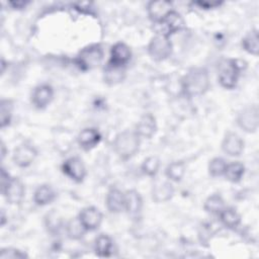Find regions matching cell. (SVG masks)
Returning a JSON list of instances; mask_svg holds the SVG:
<instances>
[{
	"mask_svg": "<svg viewBox=\"0 0 259 259\" xmlns=\"http://www.w3.org/2000/svg\"><path fill=\"white\" fill-rule=\"evenodd\" d=\"M209 86L208 72L204 68L190 69L181 80L182 93L188 98L203 95Z\"/></svg>",
	"mask_w": 259,
	"mask_h": 259,
	"instance_id": "obj_1",
	"label": "cell"
},
{
	"mask_svg": "<svg viewBox=\"0 0 259 259\" xmlns=\"http://www.w3.org/2000/svg\"><path fill=\"white\" fill-rule=\"evenodd\" d=\"M246 63L237 59H223L218 66V79L222 87L233 89L238 83L240 73L246 68Z\"/></svg>",
	"mask_w": 259,
	"mask_h": 259,
	"instance_id": "obj_2",
	"label": "cell"
},
{
	"mask_svg": "<svg viewBox=\"0 0 259 259\" xmlns=\"http://www.w3.org/2000/svg\"><path fill=\"white\" fill-rule=\"evenodd\" d=\"M113 149L121 160H128L140 149V136L136 131H123L115 137Z\"/></svg>",
	"mask_w": 259,
	"mask_h": 259,
	"instance_id": "obj_3",
	"label": "cell"
},
{
	"mask_svg": "<svg viewBox=\"0 0 259 259\" xmlns=\"http://www.w3.org/2000/svg\"><path fill=\"white\" fill-rule=\"evenodd\" d=\"M104 52L99 44L89 45L83 48L76 56L74 62L82 71H89L96 68L103 60Z\"/></svg>",
	"mask_w": 259,
	"mask_h": 259,
	"instance_id": "obj_4",
	"label": "cell"
},
{
	"mask_svg": "<svg viewBox=\"0 0 259 259\" xmlns=\"http://www.w3.org/2000/svg\"><path fill=\"white\" fill-rule=\"evenodd\" d=\"M172 42L170 38L163 34H156L153 36L148 45L149 56L157 62L168 59L172 54Z\"/></svg>",
	"mask_w": 259,
	"mask_h": 259,
	"instance_id": "obj_5",
	"label": "cell"
},
{
	"mask_svg": "<svg viewBox=\"0 0 259 259\" xmlns=\"http://www.w3.org/2000/svg\"><path fill=\"white\" fill-rule=\"evenodd\" d=\"M238 126L246 133H255L259 126V110L258 106L248 105L244 107L237 115Z\"/></svg>",
	"mask_w": 259,
	"mask_h": 259,
	"instance_id": "obj_6",
	"label": "cell"
},
{
	"mask_svg": "<svg viewBox=\"0 0 259 259\" xmlns=\"http://www.w3.org/2000/svg\"><path fill=\"white\" fill-rule=\"evenodd\" d=\"M155 24L158 25L157 34H163L168 37L171 34L182 30L185 25L182 16L175 10H172L161 21L156 22Z\"/></svg>",
	"mask_w": 259,
	"mask_h": 259,
	"instance_id": "obj_7",
	"label": "cell"
},
{
	"mask_svg": "<svg viewBox=\"0 0 259 259\" xmlns=\"http://www.w3.org/2000/svg\"><path fill=\"white\" fill-rule=\"evenodd\" d=\"M63 172L72 180L80 183L86 177L87 171L83 161L79 157H70L62 165Z\"/></svg>",
	"mask_w": 259,
	"mask_h": 259,
	"instance_id": "obj_8",
	"label": "cell"
},
{
	"mask_svg": "<svg viewBox=\"0 0 259 259\" xmlns=\"http://www.w3.org/2000/svg\"><path fill=\"white\" fill-rule=\"evenodd\" d=\"M5 199L10 204H19L25 194V188L22 181L17 177H11L7 185L1 190Z\"/></svg>",
	"mask_w": 259,
	"mask_h": 259,
	"instance_id": "obj_9",
	"label": "cell"
},
{
	"mask_svg": "<svg viewBox=\"0 0 259 259\" xmlns=\"http://www.w3.org/2000/svg\"><path fill=\"white\" fill-rule=\"evenodd\" d=\"M36 156L37 151L33 146H30L28 144H22L14 149L12 160L14 164L18 167L25 168L33 163Z\"/></svg>",
	"mask_w": 259,
	"mask_h": 259,
	"instance_id": "obj_10",
	"label": "cell"
},
{
	"mask_svg": "<svg viewBox=\"0 0 259 259\" xmlns=\"http://www.w3.org/2000/svg\"><path fill=\"white\" fill-rule=\"evenodd\" d=\"M81 224L86 229V231H95L97 230L101 223L103 215L101 211L95 206H86L82 208L78 215Z\"/></svg>",
	"mask_w": 259,
	"mask_h": 259,
	"instance_id": "obj_11",
	"label": "cell"
},
{
	"mask_svg": "<svg viewBox=\"0 0 259 259\" xmlns=\"http://www.w3.org/2000/svg\"><path fill=\"white\" fill-rule=\"evenodd\" d=\"M53 97H54L53 87L49 84H40L32 90L31 102L36 108L44 109L52 102Z\"/></svg>",
	"mask_w": 259,
	"mask_h": 259,
	"instance_id": "obj_12",
	"label": "cell"
},
{
	"mask_svg": "<svg viewBox=\"0 0 259 259\" xmlns=\"http://www.w3.org/2000/svg\"><path fill=\"white\" fill-rule=\"evenodd\" d=\"M173 10V4L167 0L151 1L147 5V11L149 17L154 23L161 21L168 13Z\"/></svg>",
	"mask_w": 259,
	"mask_h": 259,
	"instance_id": "obj_13",
	"label": "cell"
},
{
	"mask_svg": "<svg viewBox=\"0 0 259 259\" xmlns=\"http://www.w3.org/2000/svg\"><path fill=\"white\" fill-rule=\"evenodd\" d=\"M222 150L231 157H238L243 153L244 141L236 133L229 132L222 142Z\"/></svg>",
	"mask_w": 259,
	"mask_h": 259,
	"instance_id": "obj_14",
	"label": "cell"
},
{
	"mask_svg": "<svg viewBox=\"0 0 259 259\" xmlns=\"http://www.w3.org/2000/svg\"><path fill=\"white\" fill-rule=\"evenodd\" d=\"M132 58V52L127 45L124 42H116L110 49V59L108 63L125 67V65L130 62Z\"/></svg>",
	"mask_w": 259,
	"mask_h": 259,
	"instance_id": "obj_15",
	"label": "cell"
},
{
	"mask_svg": "<svg viewBox=\"0 0 259 259\" xmlns=\"http://www.w3.org/2000/svg\"><path fill=\"white\" fill-rule=\"evenodd\" d=\"M101 141V135L98 132V130L94 127H86L83 128L78 137H77V142L80 148H82L85 151L92 150L95 148Z\"/></svg>",
	"mask_w": 259,
	"mask_h": 259,
	"instance_id": "obj_16",
	"label": "cell"
},
{
	"mask_svg": "<svg viewBox=\"0 0 259 259\" xmlns=\"http://www.w3.org/2000/svg\"><path fill=\"white\" fill-rule=\"evenodd\" d=\"M174 195V187L170 181L157 180L152 188V198L155 202L161 203L170 200Z\"/></svg>",
	"mask_w": 259,
	"mask_h": 259,
	"instance_id": "obj_17",
	"label": "cell"
},
{
	"mask_svg": "<svg viewBox=\"0 0 259 259\" xmlns=\"http://www.w3.org/2000/svg\"><path fill=\"white\" fill-rule=\"evenodd\" d=\"M157 131L156 118L152 113H145L141 116L136 126V133L140 138L151 139Z\"/></svg>",
	"mask_w": 259,
	"mask_h": 259,
	"instance_id": "obj_18",
	"label": "cell"
},
{
	"mask_svg": "<svg viewBox=\"0 0 259 259\" xmlns=\"http://www.w3.org/2000/svg\"><path fill=\"white\" fill-rule=\"evenodd\" d=\"M105 204L109 212H120L124 209V193L116 187H111L106 194Z\"/></svg>",
	"mask_w": 259,
	"mask_h": 259,
	"instance_id": "obj_19",
	"label": "cell"
},
{
	"mask_svg": "<svg viewBox=\"0 0 259 259\" xmlns=\"http://www.w3.org/2000/svg\"><path fill=\"white\" fill-rule=\"evenodd\" d=\"M143 208V198L139 191L130 189L124 193V209L131 217H137Z\"/></svg>",
	"mask_w": 259,
	"mask_h": 259,
	"instance_id": "obj_20",
	"label": "cell"
},
{
	"mask_svg": "<svg viewBox=\"0 0 259 259\" xmlns=\"http://www.w3.org/2000/svg\"><path fill=\"white\" fill-rule=\"evenodd\" d=\"M125 68L107 63L103 69V80L109 86L121 83L125 79Z\"/></svg>",
	"mask_w": 259,
	"mask_h": 259,
	"instance_id": "obj_21",
	"label": "cell"
},
{
	"mask_svg": "<svg viewBox=\"0 0 259 259\" xmlns=\"http://www.w3.org/2000/svg\"><path fill=\"white\" fill-rule=\"evenodd\" d=\"M55 198H56V192L52 188V186L48 184L39 185L33 193V201L35 202V204L40 206L51 203L52 201H54Z\"/></svg>",
	"mask_w": 259,
	"mask_h": 259,
	"instance_id": "obj_22",
	"label": "cell"
},
{
	"mask_svg": "<svg viewBox=\"0 0 259 259\" xmlns=\"http://www.w3.org/2000/svg\"><path fill=\"white\" fill-rule=\"evenodd\" d=\"M220 221L228 229H236L241 224V215L233 207H224L219 213Z\"/></svg>",
	"mask_w": 259,
	"mask_h": 259,
	"instance_id": "obj_23",
	"label": "cell"
},
{
	"mask_svg": "<svg viewBox=\"0 0 259 259\" xmlns=\"http://www.w3.org/2000/svg\"><path fill=\"white\" fill-rule=\"evenodd\" d=\"M112 248H113V242L108 235L101 234L95 239L94 250L99 257L110 256L112 252Z\"/></svg>",
	"mask_w": 259,
	"mask_h": 259,
	"instance_id": "obj_24",
	"label": "cell"
},
{
	"mask_svg": "<svg viewBox=\"0 0 259 259\" xmlns=\"http://www.w3.org/2000/svg\"><path fill=\"white\" fill-rule=\"evenodd\" d=\"M245 173V166L241 162H232L227 164L224 176L232 183H238L242 180Z\"/></svg>",
	"mask_w": 259,
	"mask_h": 259,
	"instance_id": "obj_25",
	"label": "cell"
},
{
	"mask_svg": "<svg viewBox=\"0 0 259 259\" xmlns=\"http://www.w3.org/2000/svg\"><path fill=\"white\" fill-rule=\"evenodd\" d=\"M242 47L247 53L254 56H258L259 36H258V31L256 29H252L251 31L245 34V36L242 38Z\"/></svg>",
	"mask_w": 259,
	"mask_h": 259,
	"instance_id": "obj_26",
	"label": "cell"
},
{
	"mask_svg": "<svg viewBox=\"0 0 259 259\" xmlns=\"http://www.w3.org/2000/svg\"><path fill=\"white\" fill-rule=\"evenodd\" d=\"M186 172V167L182 161H174L170 163L165 169L166 177L174 182H179Z\"/></svg>",
	"mask_w": 259,
	"mask_h": 259,
	"instance_id": "obj_27",
	"label": "cell"
},
{
	"mask_svg": "<svg viewBox=\"0 0 259 259\" xmlns=\"http://www.w3.org/2000/svg\"><path fill=\"white\" fill-rule=\"evenodd\" d=\"M225 207V201L221 194L213 193L209 195L203 204V208L206 212L211 214H219L222 209Z\"/></svg>",
	"mask_w": 259,
	"mask_h": 259,
	"instance_id": "obj_28",
	"label": "cell"
},
{
	"mask_svg": "<svg viewBox=\"0 0 259 259\" xmlns=\"http://www.w3.org/2000/svg\"><path fill=\"white\" fill-rule=\"evenodd\" d=\"M86 232L78 217L71 219L66 225V233L71 240H80Z\"/></svg>",
	"mask_w": 259,
	"mask_h": 259,
	"instance_id": "obj_29",
	"label": "cell"
},
{
	"mask_svg": "<svg viewBox=\"0 0 259 259\" xmlns=\"http://www.w3.org/2000/svg\"><path fill=\"white\" fill-rule=\"evenodd\" d=\"M160 160L156 156H150L144 160L141 165L142 172L150 177H154L159 172Z\"/></svg>",
	"mask_w": 259,
	"mask_h": 259,
	"instance_id": "obj_30",
	"label": "cell"
},
{
	"mask_svg": "<svg viewBox=\"0 0 259 259\" xmlns=\"http://www.w3.org/2000/svg\"><path fill=\"white\" fill-rule=\"evenodd\" d=\"M12 109L13 103L11 100L2 99L0 102V118H1V127L4 128L5 126L10 124L11 116H12Z\"/></svg>",
	"mask_w": 259,
	"mask_h": 259,
	"instance_id": "obj_31",
	"label": "cell"
},
{
	"mask_svg": "<svg viewBox=\"0 0 259 259\" xmlns=\"http://www.w3.org/2000/svg\"><path fill=\"white\" fill-rule=\"evenodd\" d=\"M227 167V162L221 157H215L211 159L208 163V173L211 177H220L225 174Z\"/></svg>",
	"mask_w": 259,
	"mask_h": 259,
	"instance_id": "obj_32",
	"label": "cell"
},
{
	"mask_svg": "<svg viewBox=\"0 0 259 259\" xmlns=\"http://www.w3.org/2000/svg\"><path fill=\"white\" fill-rule=\"evenodd\" d=\"M27 255L15 248H5L1 250L0 258L1 259H17V258H26Z\"/></svg>",
	"mask_w": 259,
	"mask_h": 259,
	"instance_id": "obj_33",
	"label": "cell"
},
{
	"mask_svg": "<svg viewBox=\"0 0 259 259\" xmlns=\"http://www.w3.org/2000/svg\"><path fill=\"white\" fill-rule=\"evenodd\" d=\"M224 2L222 1H195L192 4L198 6L201 9H213L220 7Z\"/></svg>",
	"mask_w": 259,
	"mask_h": 259,
	"instance_id": "obj_34",
	"label": "cell"
},
{
	"mask_svg": "<svg viewBox=\"0 0 259 259\" xmlns=\"http://www.w3.org/2000/svg\"><path fill=\"white\" fill-rule=\"evenodd\" d=\"M29 3H30L29 1H23V0H20V1H9V2H8V5H9L12 9L20 10V9L25 8Z\"/></svg>",
	"mask_w": 259,
	"mask_h": 259,
	"instance_id": "obj_35",
	"label": "cell"
},
{
	"mask_svg": "<svg viewBox=\"0 0 259 259\" xmlns=\"http://www.w3.org/2000/svg\"><path fill=\"white\" fill-rule=\"evenodd\" d=\"M0 179H1V190L7 185V183L9 182V180H10V175H9V173L8 172H6V170L2 167L1 168V174H0Z\"/></svg>",
	"mask_w": 259,
	"mask_h": 259,
	"instance_id": "obj_36",
	"label": "cell"
},
{
	"mask_svg": "<svg viewBox=\"0 0 259 259\" xmlns=\"http://www.w3.org/2000/svg\"><path fill=\"white\" fill-rule=\"evenodd\" d=\"M5 155H6V150H5V145H4V143L2 142L1 143V156H2V159L5 157Z\"/></svg>",
	"mask_w": 259,
	"mask_h": 259,
	"instance_id": "obj_37",
	"label": "cell"
},
{
	"mask_svg": "<svg viewBox=\"0 0 259 259\" xmlns=\"http://www.w3.org/2000/svg\"><path fill=\"white\" fill-rule=\"evenodd\" d=\"M5 222H6V217H5L4 210H2V211H1V226H2V227L5 225Z\"/></svg>",
	"mask_w": 259,
	"mask_h": 259,
	"instance_id": "obj_38",
	"label": "cell"
},
{
	"mask_svg": "<svg viewBox=\"0 0 259 259\" xmlns=\"http://www.w3.org/2000/svg\"><path fill=\"white\" fill-rule=\"evenodd\" d=\"M1 64H2V65H1V67H2V71H1V72H2V74H3V73H4V69H5V65H6L4 59L1 60Z\"/></svg>",
	"mask_w": 259,
	"mask_h": 259,
	"instance_id": "obj_39",
	"label": "cell"
}]
</instances>
